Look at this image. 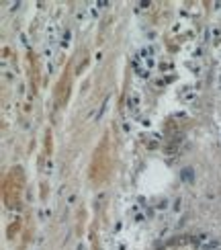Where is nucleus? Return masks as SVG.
Instances as JSON below:
<instances>
[{
  "label": "nucleus",
  "instance_id": "1",
  "mask_svg": "<svg viewBox=\"0 0 221 250\" xmlns=\"http://www.w3.org/2000/svg\"><path fill=\"white\" fill-rule=\"evenodd\" d=\"M104 152H107V137H104V142L98 146L96 156H94V160H92V166H90V178L96 181V182L104 181V177H107V172H108V154L104 156Z\"/></svg>",
  "mask_w": 221,
  "mask_h": 250
}]
</instances>
